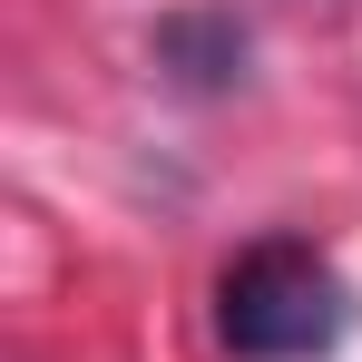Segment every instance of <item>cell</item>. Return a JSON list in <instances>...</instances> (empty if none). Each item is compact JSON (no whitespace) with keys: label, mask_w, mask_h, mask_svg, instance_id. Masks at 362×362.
<instances>
[{"label":"cell","mask_w":362,"mask_h":362,"mask_svg":"<svg viewBox=\"0 0 362 362\" xmlns=\"http://www.w3.org/2000/svg\"><path fill=\"white\" fill-rule=\"evenodd\" d=\"M216 333L245 362H323L353 333V284H343L333 255H313L294 235H264L216 274Z\"/></svg>","instance_id":"6da1fadb"},{"label":"cell","mask_w":362,"mask_h":362,"mask_svg":"<svg viewBox=\"0 0 362 362\" xmlns=\"http://www.w3.org/2000/svg\"><path fill=\"white\" fill-rule=\"evenodd\" d=\"M157 59H167L177 88H226V78H245V30L216 20V10H177L157 30Z\"/></svg>","instance_id":"7a4b0ae2"}]
</instances>
